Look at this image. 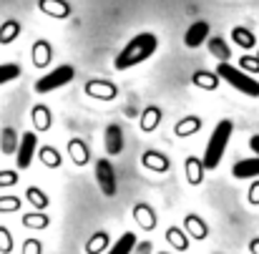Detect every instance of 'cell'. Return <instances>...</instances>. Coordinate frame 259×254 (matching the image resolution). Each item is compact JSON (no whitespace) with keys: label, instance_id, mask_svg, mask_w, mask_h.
<instances>
[{"label":"cell","instance_id":"1","mask_svg":"<svg viewBox=\"0 0 259 254\" xmlns=\"http://www.w3.org/2000/svg\"><path fill=\"white\" fill-rule=\"evenodd\" d=\"M156 48H159V38H156L154 33H139V35L131 38V40L121 48V53L113 58V68H116V71L134 68V66L149 61V58L156 53Z\"/></svg>","mask_w":259,"mask_h":254},{"label":"cell","instance_id":"2","mask_svg":"<svg viewBox=\"0 0 259 254\" xmlns=\"http://www.w3.org/2000/svg\"><path fill=\"white\" fill-rule=\"evenodd\" d=\"M232 134H234V123H232L229 118H224V121H219V123L214 126V131H211V136H209V141H206V151H204V169L211 171L222 164Z\"/></svg>","mask_w":259,"mask_h":254},{"label":"cell","instance_id":"3","mask_svg":"<svg viewBox=\"0 0 259 254\" xmlns=\"http://www.w3.org/2000/svg\"><path fill=\"white\" fill-rule=\"evenodd\" d=\"M217 78H222V81H227L229 86H234V88H237L239 93H244V96H252V98L259 96V81L257 78L249 76L247 71L232 66V63H219Z\"/></svg>","mask_w":259,"mask_h":254},{"label":"cell","instance_id":"4","mask_svg":"<svg viewBox=\"0 0 259 254\" xmlns=\"http://www.w3.org/2000/svg\"><path fill=\"white\" fill-rule=\"evenodd\" d=\"M76 76V68L73 66H58L53 71H48L46 76H40L35 81V93H51L56 88H63L66 83H71Z\"/></svg>","mask_w":259,"mask_h":254},{"label":"cell","instance_id":"5","mask_svg":"<svg viewBox=\"0 0 259 254\" xmlns=\"http://www.w3.org/2000/svg\"><path fill=\"white\" fill-rule=\"evenodd\" d=\"M96 184L101 186V191H103V196H116V191H118V184H116V171L111 166V161L108 159H101L98 164H96Z\"/></svg>","mask_w":259,"mask_h":254},{"label":"cell","instance_id":"6","mask_svg":"<svg viewBox=\"0 0 259 254\" xmlns=\"http://www.w3.org/2000/svg\"><path fill=\"white\" fill-rule=\"evenodd\" d=\"M35 146H38V136H35L33 131H28V134H23V136H20L18 154H15V164H18V169H28V166L33 164Z\"/></svg>","mask_w":259,"mask_h":254},{"label":"cell","instance_id":"7","mask_svg":"<svg viewBox=\"0 0 259 254\" xmlns=\"http://www.w3.org/2000/svg\"><path fill=\"white\" fill-rule=\"evenodd\" d=\"M209 23L206 20H196V23H191L189 25V30H186V35H184V43H186V48H199L201 43H206L209 40Z\"/></svg>","mask_w":259,"mask_h":254},{"label":"cell","instance_id":"8","mask_svg":"<svg viewBox=\"0 0 259 254\" xmlns=\"http://www.w3.org/2000/svg\"><path fill=\"white\" fill-rule=\"evenodd\" d=\"M232 176H234V179H254V176H259V156L237 161V164L232 166Z\"/></svg>","mask_w":259,"mask_h":254},{"label":"cell","instance_id":"9","mask_svg":"<svg viewBox=\"0 0 259 254\" xmlns=\"http://www.w3.org/2000/svg\"><path fill=\"white\" fill-rule=\"evenodd\" d=\"M106 151H108L111 156H116V154L123 151V131H121L118 123H111V126L106 129Z\"/></svg>","mask_w":259,"mask_h":254},{"label":"cell","instance_id":"10","mask_svg":"<svg viewBox=\"0 0 259 254\" xmlns=\"http://www.w3.org/2000/svg\"><path fill=\"white\" fill-rule=\"evenodd\" d=\"M134 249H136V234H134V232H126V234H121V237L116 239V244L106 254H131Z\"/></svg>","mask_w":259,"mask_h":254},{"label":"cell","instance_id":"11","mask_svg":"<svg viewBox=\"0 0 259 254\" xmlns=\"http://www.w3.org/2000/svg\"><path fill=\"white\" fill-rule=\"evenodd\" d=\"M40 10L53 18H68V13H71L68 3H63V0H40Z\"/></svg>","mask_w":259,"mask_h":254},{"label":"cell","instance_id":"12","mask_svg":"<svg viewBox=\"0 0 259 254\" xmlns=\"http://www.w3.org/2000/svg\"><path fill=\"white\" fill-rule=\"evenodd\" d=\"M186 229H189V234H191L194 239H206V234H209L206 224H204L196 214H189V217H186Z\"/></svg>","mask_w":259,"mask_h":254},{"label":"cell","instance_id":"13","mask_svg":"<svg viewBox=\"0 0 259 254\" xmlns=\"http://www.w3.org/2000/svg\"><path fill=\"white\" fill-rule=\"evenodd\" d=\"M68 151H71V159L78 164V166H83L88 161V151H86V144L81 141V139H73L71 144H68Z\"/></svg>","mask_w":259,"mask_h":254},{"label":"cell","instance_id":"14","mask_svg":"<svg viewBox=\"0 0 259 254\" xmlns=\"http://www.w3.org/2000/svg\"><path fill=\"white\" fill-rule=\"evenodd\" d=\"M209 51H211L214 58H219L222 63H227V58H229V48L224 46L222 38H209Z\"/></svg>","mask_w":259,"mask_h":254},{"label":"cell","instance_id":"15","mask_svg":"<svg viewBox=\"0 0 259 254\" xmlns=\"http://www.w3.org/2000/svg\"><path fill=\"white\" fill-rule=\"evenodd\" d=\"M232 40L239 43L242 48H252V46H254V35H252L247 28H234V30H232Z\"/></svg>","mask_w":259,"mask_h":254},{"label":"cell","instance_id":"16","mask_svg":"<svg viewBox=\"0 0 259 254\" xmlns=\"http://www.w3.org/2000/svg\"><path fill=\"white\" fill-rule=\"evenodd\" d=\"M18 76H20V66L18 63H3L0 66V86L15 81Z\"/></svg>","mask_w":259,"mask_h":254},{"label":"cell","instance_id":"17","mask_svg":"<svg viewBox=\"0 0 259 254\" xmlns=\"http://www.w3.org/2000/svg\"><path fill=\"white\" fill-rule=\"evenodd\" d=\"M166 239H169V244H174L179 252H184L186 247H189V239L184 237V232L181 229H176V227H171L169 232H166Z\"/></svg>","mask_w":259,"mask_h":254},{"label":"cell","instance_id":"18","mask_svg":"<svg viewBox=\"0 0 259 254\" xmlns=\"http://www.w3.org/2000/svg\"><path fill=\"white\" fill-rule=\"evenodd\" d=\"M106 244H108V234H106V232H98V234H93V239L86 244V252L88 254H98Z\"/></svg>","mask_w":259,"mask_h":254},{"label":"cell","instance_id":"19","mask_svg":"<svg viewBox=\"0 0 259 254\" xmlns=\"http://www.w3.org/2000/svg\"><path fill=\"white\" fill-rule=\"evenodd\" d=\"M199 126H201L199 118H186V121H181V123L176 126V134H179V136H189L191 131H199Z\"/></svg>","mask_w":259,"mask_h":254},{"label":"cell","instance_id":"20","mask_svg":"<svg viewBox=\"0 0 259 254\" xmlns=\"http://www.w3.org/2000/svg\"><path fill=\"white\" fill-rule=\"evenodd\" d=\"M159 116H161V113H159V108H149V111L144 113L141 129H144V131H151V129H154V126L159 123Z\"/></svg>","mask_w":259,"mask_h":254},{"label":"cell","instance_id":"21","mask_svg":"<svg viewBox=\"0 0 259 254\" xmlns=\"http://www.w3.org/2000/svg\"><path fill=\"white\" fill-rule=\"evenodd\" d=\"M186 171H189V181L191 184H201V166L196 164V159H186Z\"/></svg>","mask_w":259,"mask_h":254},{"label":"cell","instance_id":"22","mask_svg":"<svg viewBox=\"0 0 259 254\" xmlns=\"http://www.w3.org/2000/svg\"><path fill=\"white\" fill-rule=\"evenodd\" d=\"M86 91H88V93H96V91H101V93H103L101 98H113V96H116V88H113L111 83H88Z\"/></svg>","mask_w":259,"mask_h":254},{"label":"cell","instance_id":"23","mask_svg":"<svg viewBox=\"0 0 259 254\" xmlns=\"http://www.w3.org/2000/svg\"><path fill=\"white\" fill-rule=\"evenodd\" d=\"M23 222H25V227H40V229L48 227V217H43V214H28Z\"/></svg>","mask_w":259,"mask_h":254},{"label":"cell","instance_id":"24","mask_svg":"<svg viewBox=\"0 0 259 254\" xmlns=\"http://www.w3.org/2000/svg\"><path fill=\"white\" fill-rule=\"evenodd\" d=\"M40 154H43V161H46L48 166H58V164H61V156H58V151H53V149H43Z\"/></svg>","mask_w":259,"mask_h":254},{"label":"cell","instance_id":"25","mask_svg":"<svg viewBox=\"0 0 259 254\" xmlns=\"http://www.w3.org/2000/svg\"><path fill=\"white\" fill-rule=\"evenodd\" d=\"M28 199H30L33 204H38V206H46V204H48V199L43 196V191H40V189H33V186L28 189Z\"/></svg>","mask_w":259,"mask_h":254},{"label":"cell","instance_id":"26","mask_svg":"<svg viewBox=\"0 0 259 254\" xmlns=\"http://www.w3.org/2000/svg\"><path fill=\"white\" fill-rule=\"evenodd\" d=\"M15 181H18L15 171H0V186H5V184H15Z\"/></svg>","mask_w":259,"mask_h":254},{"label":"cell","instance_id":"27","mask_svg":"<svg viewBox=\"0 0 259 254\" xmlns=\"http://www.w3.org/2000/svg\"><path fill=\"white\" fill-rule=\"evenodd\" d=\"M10 30H18V25H15V23H10L8 28H3V33H0V43H10V40H13Z\"/></svg>","mask_w":259,"mask_h":254},{"label":"cell","instance_id":"28","mask_svg":"<svg viewBox=\"0 0 259 254\" xmlns=\"http://www.w3.org/2000/svg\"><path fill=\"white\" fill-rule=\"evenodd\" d=\"M10 247H13V244H10V234H8L5 229H0V249H3V252H10Z\"/></svg>","mask_w":259,"mask_h":254},{"label":"cell","instance_id":"29","mask_svg":"<svg viewBox=\"0 0 259 254\" xmlns=\"http://www.w3.org/2000/svg\"><path fill=\"white\" fill-rule=\"evenodd\" d=\"M23 254H40V244H38V242H33V239H30V242H25V252Z\"/></svg>","mask_w":259,"mask_h":254},{"label":"cell","instance_id":"30","mask_svg":"<svg viewBox=\"0 0 259 254\" xmlns=\"http://www.w3.org/2000/svg\"><path fill=\"white\" fill-rule=\"evenodd\" d=\"M242 66H247V68H254V71H259V58H242Z\"/></svg>","mask_w":259,"mask_h":254},{"label":"cell","instance_id":"31","mask_svg":"<svg viewBox=\"0 0 259 254\" xmlns=\"http://www.w3.org/2000/svg\"><path fill=\"white\" fill-rule=\"evenodd\" d=\"M249 201H252V204H259V184H254V186L249 189Z\"/></svg>","mask_w":259,"mask_h":254},{"label":"cell","instance_id":"32","mask_svg":"<svg viewBox=\"0 0 259 254\" xmlns=\"http://www.w3.org/2000/svg\"><path fill=\"white\" fill-rule=\"evenodd\" d=\"M249 146H252V151L259 156V134H254V136L249 139Z\"/></svg>","mask_w":259,"mask_h":254},{"label":"cell","instance_id":"33","mask_svg":"<svg viewBox=\"0 0 259 254\" xmlns=\"http://www.w3.org/2000/svg\"><path fill=\"white\" fill-rule=\"evenodd\" d=\"M249 252L259 254V239H252V242H249Z\"/></svg>","mask_w":259,"mask_h":254},{"label":"cell","instance_id":"34","mask_svg":"<svg viewBox=\"0 0 259 254\" xmlns=\"http://www.w3.org/2000/svg\"><path fill=\"white\" fill-rule=\"evenodd\" d=\"M159 254H166V252H159Z\"/></svg>","mask_w":259,"mask_h":254}]
</instances>
